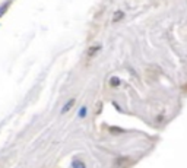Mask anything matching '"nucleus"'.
Listing matches in <instances>:
<instances>
[{
  "instance_id": "nucleus-1",
  "label": "nucleus",
  "mask_w": 187,
  "mask_h": 168,
  "mask_svg": "<svg viewBox=\"0 0 187 168\" xmlns=\"http://www.w3.org/2000/svg\"><path fill=\"white\" fill-rule=\"evenodd\" d=\"M129 161H130L129 158H119V159H116V165L120 167V168L127 167V165H130V162Z\"/></svg>"
},
{
  "instance_id": "nucleus-2",
  "label": "nucleus",
  "mask_w": 187,
  "mask_h": 168,
  "mask_svg": "<svg viewBox=\"0 0 187 168\" xmlns=\"http://www.w3.org/2000/svg\"><path fill=\"white\" fill-rule=\"evenodd\" d=\"M75 102H76V101L73 100V98H72V100H69L66 102V105H64V107L61 108V114H66L67 111H69V110H72V107H73L75 105Z\"/></svg>"
},
{
  "instance_id": "nucleus-3",
  "label": "nucleus",
  "mask_w": 187,
  "mask_h": 168,
  "mask_svg": "<svg viewBox=\"0 0 187 168\" xmlns=\"http://www.w3.org/2000/svg\"><path fill=\"white\" fill-rule=\"evenodd\" d=\"M100 50H101V46H100V44H98V46H95V47H91L89 50H88V57H94L95 54L100 51Z\"/></svg>"
},
{
  "instance_id": "nucleus-4",
  "label": "nucleus",
  "mask_w": 187,
  "mask_h": 168,
  "mask_svg": "<svg viewBox=\"0 0 187 168\" xmlns=\"http://www.w3.org/2000/svg\"><path fill=\"white\" fill-rule=\"evenodd\" d=\"M10 3H12V0H9V2H7V3H5V5H2V7H0V18H2V16L7 12V7L10 6Z\"/></svg>"
},
{
  "instance_id": "nucleus-5",
  "label": "nucleus",
  "mask_w": 187,
  "mask_h": 168,
  "mask_svg": "<svg viewBox=\"0 0 187 168\" xmlns=\"http://www.w3.org/2000/svg\"><path fill=\"white\" fill-rule=\"evenodd\" d=\"M123 18H124V12H123V10H119V12H116V13H114L113 20L114 22H119V20H121Z\"/></svg>"
},
{
  "instance_id": "nucleus-6",
  "label": "nucleus",
  "mask_w": 187,
  "mask_h": 168,
  "mask_svg": "<svg viewBox=\"0 0 187 168\" xmlns=\"http://www.w3.org/2000/svg\"><path fill=\"white\" fill-rule=\"evenodd\" d=\"M73 168H85V164H83V162H79V161H75Z\"/></svg>"
},
{
  "instance_id": "nucleus-7",
  "label": "nucleus",
  "mask_w": 187,
  "mask_h": 168,
  "mask_svg": "<svg viewBox=\"0 0 187 168\" xmlns=\"http://www.w3.org/2000/svg\"><path fill=\"white\" fill-rule=\"evenodd\" d=\"M119 83H120L119 78H113V79H111V82H110V85H111V86H117Z\"/></svg>"
},
{
  "instance_id": "nucleus-8",
  "label": "nucleus",
  "mask_w": 187,
  "mask_h": 168,
  "mask_svg": "<svg viewBox=\"0 0 187 168\" xmlns=\"http://www.w3.org/2000/svg\"><path fill=\"white\" fill-rule=\"evenodd\" d=\"M85 115H86V107L80 108V111H79V117H85Z\"/></svg>"
}]
</instances>
